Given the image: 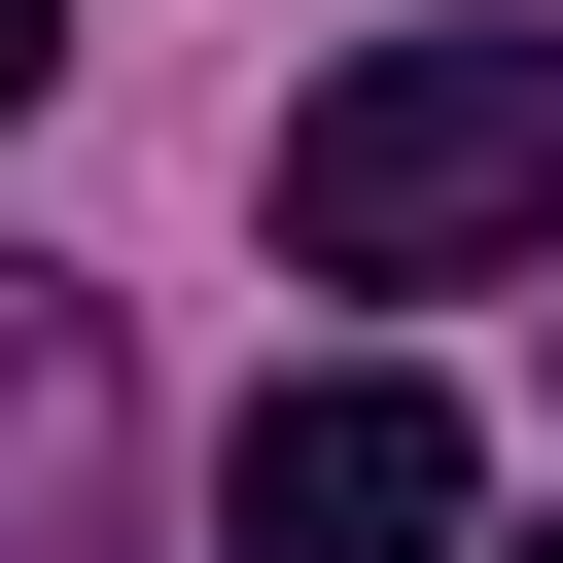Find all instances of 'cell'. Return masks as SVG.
<instances>
[{
    "instance_id": "cell-5",
    "label": "cell",
    "mask_w": 563,
    "mask_h": 563,
    "mask_svg": "<svg viewBox=\"0 0 563 563\" xmlns=\"http://www.w3.org/2000/svg\"><path fill=\"white\" fill-rule=\"evenodd\" d=\"M528 563H563V528H528Z\"/></svg>"
},
{
    "instance_id": "cell-4",
    "label": "cell",
    "mask_w": 563,
    "mask_h": 563,
    "mask_svg": "<svg viewBox=\"0 0 563 563\" xmlns=\"http://www.w3.org/2000/svg\"><path fill=\"white\" fill-rule=\"evenodd\" d=\"M35 70H70V0H0V106H35Z\"/></svg>"
},
{
    "instance_id": "cell-1",
    "label": "cell",
    "mask_w": 563,
    "mask_h": 563,
    "mask_svg": "<svg viewBox=\"0 0 563 563\" xmlns=\"http://www.w3.org/2000/svg\"><path fill=\"white\" fill-rule=\"evenodd\" d=\"M563 246V35H352L282 106V282H528Z\"/></svg>"
},
{
    "instance_id": "cell-2",
    "label": "cell",
    "mask_w": 563,
    "mask_h": 563,
    "mask_svg": "<svg viewBox=\"0 0 563 563\" xmlns=\"http://www.w3.org/2000/svg\"><path fill=\"white\" fill-rule=\"evenodd\" d=\"M457 528H493V457H457V387H387V352L246 387V457H211V563H457Z\"/></svg>"
},
{
    "instance_id": "cell-3",
    "label": "cell",
    "mask_w": 563,
    "mask_h": 563,
    "mask_svg": "<svg viewBox=\"0 0 563 563\" xmlns=\"http://www.w3.org/2000/svg\"><path fill=\"white\" fill-rule=\"evenodd\" d=\"M0 563H141V352L35 246H0Z\"/></svg>"
}]
</instances>
